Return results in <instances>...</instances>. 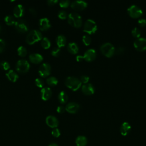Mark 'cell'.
Returning a JSON list of instances; mask_svg holds the SVG:
<instances>
[{
    "mask_svg": "<svg viewBox=\"0 0 146 146\" xmlns=\"http://www.w3.org/2000/svg\"><path fill=\"white\" fill-rule=\"evenodd\" d=\"M65 85L73 91L78 90L82 86V82L79 79L76 77L69 76H67L64 81Z\"/></svg>",
    "mask_w": 146,
    "mask_h": 146,
    "instance_id": "6da1fadb",
    "label": "cell"
},
{
    "mask_svg": "<svg viewBox=\"0 0 146 146\" xmlns=\"http://www.w3.org/2000/svg\"><path fill=\"white\" fill-rule=\"evenodd\" d=\"M67 21L70 25L75 27H79L82 25V17L76 12H72L68 14Z\"/></svg>",
    "mask_w": 146,
    "mask_h": 146,
    "instance_id": "7a4b0ae2",
    "label": "cell"
},
{
    "mask_svg": "<svg viewBox=\"0 0 146 146\" xmlns=\"http://www.w3.org/2000/svg\"><path fill=\"white\" fill-rule=\"evenodd\" d=\"M42 39V34L41 32L38 30H33L27 34L26 38V41L29 44H33Z\"/></svg>",
    "mask_w": 146,
    "mask_h": 146,
    "instance_id": "3957f363",
    "label": "cell"
},
{
    "mask_svg": "<svg viewBox=\"0 0 146 146\" xmlns=\"http://www.w3.org/2000/svg\"><path fill=\"white\" fill-rule=\"evenodd\" d=\"M102 53L107 57H111L115 52V48L114 46L110 42H105L103 43L100 47Z\"/></svg>",
    "mask_w": 146,
    "mask_h": 146,
    "instance_id": "277c9868",
    "label": "cell"
},
{
    "mask_svg": "<svg viewBox=\"0 0 146 146\" xmlns=\"http://www.w3.org/2000/svg\"><path fill=\"white\" fill-rule=\"evenodd\" d=\"M97 29L96 23L92 19H87L83 25V31L88 34L95 33Z\"/></svg>",
    "mask_w": 146,
    "mask_h": 146,
    "instance_id": "5b68a950",
    "label": "cell"
},
{
    "mask_svg": "<svg viewBox=\"0 0 146 146\" xmlns=\"http://www.w3.org/2000/svg\"><path fill=\"white\" fill-rule=\"evenodd\" d=\"M30 67V65L29 62L26 59H20L16 64L15 68L16 70L20 73L27 72Z\"/></svg>",
    "mask_w": 146,
    "mask_h": 146,
    "instance_id": "8992f818",
    "label": "cell"
},
{
    "mask_svg": "<svg viewBox=\"0 0 146 146\" xmlns=\"http://www.w3.org/2000/svg\"><path fill=\"white\" fill-rule=\"evenodd\" d=\"M127 13L128 15L132 18H139L143 14L142 9L136 5H132L127 9Z\"/></svg>",
    "mask_w": 146,
    "mask_h": 146,
    "instance_id": "52a82bcc",
    "label": "cell"
},
{
    "mask_svg": "<svg viewBox=\"0 0 146 146\" xmlns=\"http://www.w3.org/2000/svg\"><path fill=\"white\" fill-rule=\"evenodd\" d=\"M50 72L51 66L48 63H43L39 66L38 73L41 77H47L50 74Z\"/></svg>",
    "mask_w": 146,
    "mask_h": 146,
    "instance_id": "ba28073f",
    "label": "cell"
},
{
    "mask_svg": "<svg viewBox=\"0 0 146 146\" xmlns=\"http://www.w3.org/2000/svg\"><path fill=\"white\" fill-rule=\"evenodd\" d=\"M133 46L137 50L140 51L146 50V38L140 37L136 38L133 42Z\"/></svg>",
    "mask_w": 146,
    "mask_h": 146,
    "instance_id": "9c48e42d",
    "label": "cell"
},
{
    "mask_svg": "<svg viewBox=\"0 0 146 146\" xmlns=\"http://www.w3.org/2000/svg\"><path fill=\"white\" fill-rule=\"evenodd\" d=\"M14 26L16 30L20 33H25L28 31V25L26 22L22 19L17 20L14 23Z\"/></svg>",
    "mask_w": 146,
    "mask_h": 146,
    "instance_id": "30bf717a",
    "label": "cell"
},
{
    "mask_svg": "<svg viewBox=\"0 0 146 146\" xmlns=\"http://www.w3.org/2000/svg\"><path fill=\"white\" fill-rule=\"evenodd\" d=\"M71 7L75 10L81 11L84 9L87 6V2L83 0H76L72 1L71 4Z\"/></svg>",
    "mask_w": 146,
    "mask_h": 146,
    "instance_id": "8fae6325",
    "label": "cell"
},
{
    "mask_svg": "<svg viewBox=\"0 0 146 146\" xmlns=\"http://www.w3.org/2000/svg\"><path fill=\"white\" fill-rule=\"evenodd\" d=\"M83 56L84 60L87 62H91L95 59L96 56V51L94 48H89L84 52Z\"/></svg>",
    "mask_w": 146,
    "mask_h": 146,
    "instance_id": "7c38bea8",
    "label": "cell"
},
{
    "mask_svg": "<svg viewBox=\"0 0 146 146\" xmlns=\"http://www.w3.org/2000/svg\"><path fill=\"white\" fill-rule=\"evenodd\" d=\"M46 123L48 127L52 128H55L59 125V121L55 116L48 115L46 118Z\"/></svg>",
    "mask_w": 146,
    "mask_h": 146,
    "instance_id": "4fadbf2b",
    "label": "cell"
},
{
    "mask_svg": "<svg viewBox=\"0 0 146 146\" xmlns=\"http://www.w3.org/2000/svg\"><path fill=\"white\" fill-rule=\"evenodd\" d=\"M80 107L79 104L75 102H71L67 104L65 110L69 113H74L78 112Z\"/></svg>",
    "mask_w": 146,
    "mask_h": 146,
    "instance_id": "5bb4252c",
    "label": "cell"
},
{
    "mask_svg": "<svg viewBox=\"0 0 146 146\" xmlns=\"http://www.w3.org/2000/svg\"><path fill=\"white\" fill-rule=\"evenodd\" d=\"M51 23L47 18H40L39 21V27L41 31H46L51 27Z\"/></svg>",
    "mask_w": 146,
    "mask_h": 146,
    "instance_id": "9a60e30c",
    "label": "cell"
},
{
    "mask_svg": "<svg viewBox=\"0 0 146 146\" xmlns=\"http://www.w3.org/2000/svg\"><path fill=\"white\" fill-rule=\"evenodd\" d=\"M82 91L85 95H90L94 93L95 88L91 83H87L82 86Z\"/></svg>",
    "mask_w": 146,
    "mask_h": 146,
    "instance_id": "2e32d148",
    "label": "cell"
},
{
    "mask_svg": "<svg viewBox=\"0 0 146 146\" xmlns=\"http://www.w3.org/2000/svg\"><path fill=\"white\" fill-rule=\"evenodd\" d=\"M52 95V91L49 87H43L40 90V96L42 100L46 101L48 100Z\"/></svg>",
    "mask_w": 146,
    "mask_h": 146,
    "instance_id": "e0dca14e",
    "label": "cell"
},
{
    "mask_svg": "<svg viewBox=\"0 0 146 146\" xmlns=\"http://www.w3.org/2000/svg\"><path fill=\"white\" fill-rule=\"evenodd\" d=\"M30 61L34 64L40 63L43 59V56L39 53H33L29 56Z\"/></svg>",
    "mask_w": 146,
    "mask_h": 146,
    "instance_id": "ac0fdd59",
    "label": "cell"
},
{
    "mask_svg": "<svg viewBox=\"0 0 146 146\" xmlns=\"http://www.w3.org/2000/svg\"><path fill=\"white\" fill-rule=\"evenodd\" d=\"M25 12L24 7L21 4H18L14 7L13 10V14L15 17L16 18H21L22 17Z\"/></svg>",
    "mask_w": 146,
    "mask_h": 146,
    "instance_id": "d6986e66",
    "label": "cell"
},
{
    "mask_svg": "<svg viewBox=\"0 0 146 146\" xmlns=\"http://www.w3.org/2000/svg\"><path fill=\"white\" fill-rule=\"evenodd\" d=\"M131 129V126L129 123L127 121L123 122L120 127V133L123 136H126L129 133Z\"/></svg>",
    "mask_w": 146,
    "mask_h": 146,
    "instance_id": "ffe728a7",
    "label": "cell"
},
{
    "mask_svg": "<svg viewBox=\"0 0 146 146\" xmlns=\"http://www.w3.org/2000/svg\"><path fill=\"white\" fill-rule=\"evenodd\" d=\"M68 51L71 54H77L79 51V46L78 44L75 42H70L67 46Z\"/></svg>",
    "mask_w": 146,
    "mask_h": 146,
    "instance_id": "44dd1931",
    "label": "cell"
},
{
    "mask_svg": "<svg viewBox=\"0 0 146 146\" xmlns=\"http://www.w3.org/2000/svg\"><path fill=\"white\" fill-rule=\"evenodd\" d=\"M6 76H7V79L12 82H15L19 78L18 75L13 70H9L6 73Z\"/></svg>",
    "mask_w": 146,
    "mask_h": 146,
    "instance_id": "7402d4cb",
    "label": "cell"
},
{
    "mask_svg": "<svg viewBox=\"0 0 146 146\" xmlns=\"http://www.w3.org/2000/svg\"><path fill=\"white\" fill-rule=\"evenodd\" d=\"M66 38L63 34L58 35L56 38V43L58 47H64L66 44Z\"/></svg>",
    "mask_w": 146,
    "mask_h": 146,
    "instance_id": "603a6c76",
    "label": "cell"
},
{
    "mask_svg": "<svg viewBox=\"0 0 146 146\" xmlns=\"http://www.w3.org/2000/svg\"><path fill=\"white\" fill-rule=\"evenodd\" d=\"M87 137L82 135L78 136L75 140V143L77 146H86L87 144Z\"/></svg>",
    "mask_w": 146,
    "mask_h": 146,
    "instance_id": "cb8c5ba5",
    "label": "cell"
},
{
    "mask_svg": "<svg viewBox=\"0 0 146 146\" xmlns=\"http://www.w3.org/2000/svg\"><path fill=\"white\" fill-rule=\"evenodd\" d=\"M58 99L61 104H64L68 100L67 94L64 91H61L58 94Z\"/></svg>",
    "mask_w": 146,
    "mask_h": 146,
    "instance_id": "d4e9b609",
    "label": "cell"
},
{
    "mask_svg": "<svg viewBox=\"0 0 146 146\" xmlns=\"http://www.w3.org/2000/svg\"><path fill=\"white\" fill-rule=\"evenodd\" d=\"M41 46L44 49H48L51 46V42L47 37H44L41 40Z\"/></svg>",
    "mask_w": 146,
    "mask_h": 146,
    "instance_id": "484cf974",
    "label": "cell"
},
{
    "mask_svg": "<svg viewBox=\"0 0 146 146\" xmlns=\"http://www.w3.org/2000/svg\"><path fill=\"white\" fill-rule=\"evenodd\" d=\"M46 83L50 86H55L58 83V80L55 76H50L46 79Z\"/></svg>",
    "mask_w": 146,
    "mask_h": 146,
    "instance_id": "4316f807",
    "label": "cell"
},
{
    "mask_svg": "<svg viewBox=\"0 0 146 146\" xmlns=\"http://www.w3.org/2000/svg\"><path fill=\"white\" fill-rule=\"evenodd\" d=\"M4 21L5 22V23H6V25H7L9 26H12V25H14V23L15 22V21L14 20V17L11 15H6L4 18Z\"/></svg>",
    "mask_w": 146,
    "mask_h": 146,
    "instance_id": "83f0119b",
    "label": "cell"
},
{
    "mask_svg": "<svg viewBox=\"0 0 146 146\" xmlns=\"http://www.w3.org/2000/svg\"><path fill=\"white\" fill-rule=\"evenodd\" d=\"M17 52L19 56L21 57H25L26 56L27 51L26 48L23 46H20L18 48H17Z\"/></svg>",
    "mask_w": 146,
    "mask_h": 146,
    "instance_id": "f1b7e54d",
    "label": "cell"
},
{
    "mask_svg": "<svg viewBox=\"0 0 146 146\" xmlns=\"http://www.w3.org/2000/svg\"><path fill=\"white\" fill-rule=\"evenodd\" d=\"M131 34L135 38H140L141 35V31L139 28L135 27L132 29L131 31Z\"/></svg>",
    "mask_w": 146,
    "mask_h": 146,
    "instance_id": "f546056e",
    "label": "cell"
},
{
    "mask_svg": "<svg viewBox=\"0 0 146 146\" xmlns=\"http://www.w3.org/2000/svg\"><path fill=\"white\" fill-rule=\"evenodd\" d=\"M82 41L83 42V43L86 45L88 46L89 45L91 42V37L89 36L88 34H84V35H83L82 37Z\"/></svg>",
    "mask_w": 146,
    "mask_h": 146,
    "instance_id": "4dcf8cb0",
    "label": "cell"
},
{
    "mask_svg": "<svg viewBox=\"0 0 146 146\" xmlns=\"http://www.w3.org/2000/svg\"><path fill=\"white\" fill-rule=\"evenodd\" d=\"M0 67L3 70H8L10 68V66L9 62L3 60L0 62Z\"/></svg>",
    "mask_w": 146,
    "mask_h": 146,
    "instance_id": "1f68e13d",
    "label": "cell"
},
{
    "mask_svg": "<svg viewBox=\"0 0 146 146\" xmlns=\"http://www.w3.org/2000/svg\"><path fill=\"white\" fill-rule=\"evenodd\" d=\"M51 54L54 56H55V57L58 56L60 55V48L58 47H54L52 49L51 51Z\"/></svg>",
    "mask_w": 146,
    "mask_h": 146,
    "instance_id": "d6a6232c",
    "label": "cell"
},
{
    "mask_svg": "<svg viewBox=\"0 0 146 146\" xmlns=\"http://www.w3.org/2000/svg\"><path fill=\"white\" fill-rule=\"evenodd\" d=\"M58 17L61 19H64L66 18H67V13L64 10H60L59 12H58Z\"/></svg>",
    "mask_w": 146,
    "mask_h": 146,
    "instance_id": "836d02e7",
    "label": "cell"
},
{
    "mask_svg": "<svg viewBox=\"0 0 146 146\" xmlns=\"http://www.w3.org/2000/svg\"><path fill=\"white\" fill-rule=\"evenodd\" d=\"M35 85L39 87V88H43L44 84V81L41 78H36L35 79Z\"/></svg>",
    "mask_w": 146,
    "mask_h": 146,
    "instance_id": "e575fe53",
    "label": "cell"
},
{
    "mask_svg": "<svg viewBox=\"0 0 146 146\" xmlns=\"http://www.w3.org/2000/svg\"><path fill=\"white\" fill-rule=\"evenodd\" d=\"M70 5V1L69 0H61L59 2V6L61 7H67Z\"/></svg>",
    "mask_w": 146,
    "mask_h": 146,
    "instance_id": "d590c367",
    "label": "cell"
},
{
    "mask_svg": "<svg viewBox=\"0 0 146 146\" xmlns=\"http://www.w3.org/2000/svg\"><path fill=\"white\" fill-rule=\"evenodd\" d=\"M51 135L55 137H58L60 135V132L59 129L57 128H53V129L51 131Z\"/></svg>",
    "mask_w": 146,
    "mask_h": 146,
    "instance_id": "8d00e7d4",
    "label": "cell"
},
{
    "mask_svg": "<svg viewBox=\"0 0 146 146\" xmlns=\"http://www.w3.org/2000/svg\"><path fill=\"white\" fill-rule=\"evenodd\" d=\"M80 80L82 83H83L84 84H86L88 82V81L90 80V77L86 75H83L81 76Z\"/></svg>",
    "mask_w": 146,
    "mask_h": 146,
    "instance_id": "74e56055",
    "label": "cell"
},
{
    "mask_svg": "<svg viewBox=\"0 0 146 146\" xmlns=\"http://www.w3.org/2000/svg\"><path fill=\"white\" fill-rule=\"evenodd\" d=\"M5 46H6L5 41L3 39L0 38V53L3 51V50L5 49Z\"/></svg>",
    "mask_w": 146,
    "mask_h": 146,
    "instance_id": "f35d334b",
    "label": "cell"
},
{
    "mask_svg": "<svg viewBox=\"0 0 146 146\" xmlns=\"http://www.w3.org/2000/svg\"><path fill=\"white\" fill-rule=\"evenodd\" d=\"M137 22H138V25L141 27H143L146 25V19L145 18H142L139 19Z\"/></svg>",
    "mask_w": 146,
    "mask_h": 146,
    "instance_id": "ab89813d",
    "label": "cell"
},
{
    "mask_svg": "<svg viewBox=\"0 0 146 146\" xmlns=\"http://www.w3.org/2000/svg\"><path fill=\"white\" fill-rule=\"evenodd\" d=\"M65 110H66L65 107L63 106H62V105L58 106V107L56 108V111L58 113H63Z\"/></svg>",
    "mask_w": 146,
    "mask_h": 146,
    "instance_id": "60d3db41",
    "label": "cell"
},
{
    "mask_svg": "<svg viewBox=\"0 0 146 146\" xmlns=\"http://www.w3.org/2000/svg\"><path fill=\"white\" fill-rule=\"evenodd\" d=\"M124 51V47H122V46H120L116 50H115V52L118 54H122L123 52Z\"/></svg>",
    "mask_w": 146,
    "mask_h": 146,
    "instance_id": "b9f144b4",
    "label": "cell"
},
{
    "mask_svg": "<svg viewBox=\"0 0 146 146\" xmlns=\"http://www.w3.org/2000/svg\"><path fill=\"white\" fill-rule=\"evenodd\" d=\"M58 2V0H47V3L48 5L50 6H52V5H55L56 3Z\"/></svg>",
    "mask_w": 146,
    "mask_h": 146,
    "instance_id": "7bdbcfd3",
    "label": "cell"
},
{
    "mask_svg": "<svg viewBox=\"0 0 146 146\" xmlns=\"http://www.w3.org/2000/svg\"><path fill=\"white\" fill-rule=\"evenodd\" d=\"M29 11H30V12L33 15H36V10L34 8H33V7L29 8Z\"/></svg>",
    "mask_w": 146,
    "mask_h": 146,
    "instance_id": "ee69618b",
    "label": "cell"
},
{
    "mask_svg": "<svg viewBox=\"0 0 146 146\" xmlns=\"http://www.w3.org/2000/svg\"><path fill=\"white\" fill-rule=\"evenodd\" d=\"M84 58H83V56L82 55H78L76 56V60L78 61V62H80L82 61V60H83Z\"/></svg>",
    "mask_w": 146,
    "mask_h": 146,
    "instance_id": "f6af8a7d",
    "label": "cell"
},
{
    "mask_svg": "<svg viewBox=\"0 0 146 146\" xmlns=\"http://www.w3.org/2000/svg\"><path fill=\"white\" fill-rule=\"evenodd\" d=\"M48 146H58V145L56 143H51L48 145Z\"/></svg>",
    "mask_w": 146,
    "mask_h": 146,
    "instance_id": "bcb514c9",
    "label": "cell"
},
{
    "mask_svg": "<svg viewBox=\"0 0 146 146\" xmlns=\"http://www.w3.org/2000/svg\"><path fill=\"white\" fill-rule=\"evenodd\" d=\"M1 26H0V32H1Z\"/></svg>",
    "mask_w": 146,
    "mask_h": 146,
    "instance_id": "7dc6e473",
    "label": "cell"
}]
</instances>
